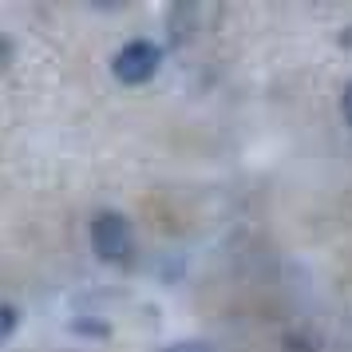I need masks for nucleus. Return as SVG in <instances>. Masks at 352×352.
<instances>
[{
	"instance_id": "obj_1",
	"label": "nucleus",
	"mask_w": 352,
	"mask_h": 352,
	"mask_svg": "<svg viewBox=\"0 0 352 352\" xmlns=\"http://www.w3.org/2000/svg\"><path fill=\"white\" fill-rule=\"evenodd\" d=\"M162 64V52L151 44V40H131L127 48H119V56H115V80L127 83V87H139V83L155 80V72H159Z\"/></svg>"
},
{
	"instance_id": "obj_2",
	"label": "nucleus",
	"mask_w": 352,
	"mask_h": 352,
	"mask_svg": "<svg viewBox=\"0 0 352 352\" xmlns=\"http://www.w3.org/2000/svg\"><path fill=\"white\" fill-rule=\"evenodd\" d=\"M91 245L103 261H123L131 254V222L115 210H103L91 222Z\"/></svg>"
},
{
	"instance_id": "obj_3",
	"label": "nucleus",
	"mask_w": 352,
	"mask_h": 352,
	"mask_svg": "<svg viewBox=\"0 0 352 352\" xmlns=\"http://www.w3.org/2000/svg\"><path fill=\"white\" fill-rule=\"evenodd\" d=\"M16 320H20V313H16V309L0 301V340H8V336L16 333Z\"/></svg>"
},
{
	"instance_id": "obj_4",
	"label": "nucleus",
	"mask_w": 352,
	"mask_h": 352,
	"mask_svg": "<svg viewBox=\"0 0 352 352\" xmlns=\"http://www.w3.org/2000/svg\"><path fill=\"white\" fill-rule=\"evenodd\" d=\"M12 56H16V48H12V40L0 32V67H8L12 64Z\"/></svg>"
},
{
	"instance_id": "obj_5",
	"label": "nucleus",
	"mask_w": 352,
	"mask_h": 352,
	"mask_svg": "<svg viewBox=\"0 0 352 352\" xmlns=\"http://www.w3.org/2000/svg\"><path fill=\"white\" fill-rule=\"evenodd\" d=\"M340 111H344V123L352 127V83L344 87V96H340Z\"/></svg>"
},
{
	"instance_id": "obj_6",
	"label": "nucleus",
	"mask_w": 352,
	"mask_h": 352,
	"mask_svg": "<svg viewBox=\"0 0 352 352\" xmlns=\"http://www.w3.org/2000/svg\"><path fill=\"white\" fill-rule=\"evenodd\" d=\"M166 352H210L206 344H198V340H194V344H175V349H166Z\"/></svg>"
}]
</instances>
